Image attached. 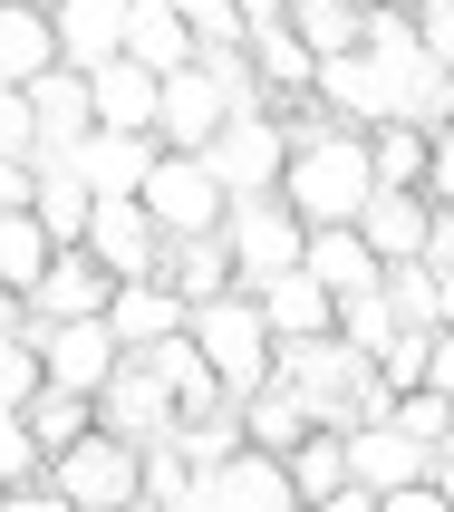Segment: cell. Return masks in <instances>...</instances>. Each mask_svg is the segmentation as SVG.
Instances as JSON below:
<instances>
[{
  "mask_svg": "<svg viewBox=\"0 0 454 512\" xmlns=\"http://www.w3.org/2000/svg\"><path fill=\"white\" fill-rule=\"evenodd\" d=\"M310 97H319V107H329V116H339V126H358V136L397 116V87H387V68H377L368 49H348V58H319Z\"/></svg>",
  "mask_w": 454,
  "mask_h": 512,
  "instance_id": "7c38bea8",
  "label": "cell"
},
{
  "mask_svg": "<svg viewBox=\"0 0 454 512\" xmlns=\"http://www.w3.org/2000/svg\"><path fill=\"white\" fill-rule=\"evenodd\" d=\"M0 155L39 165V116H29V87H0Z\"/></svg>",
  "mask_w": 454,
  "mask_h": 512,
  "instance_id": "b9f144b4",
  "label": "cell"
},
{
  "mask_svg": "<svg viewBox=\"0 0 454 512\" xmlns=\"http://www.w3.org/2000/svg\"><path fill=\"white\" fill-rule=\"evenodd\" d=\"M281 464H290V493H300V512L329 503V493H348V426H310Z\"/></svg>",
  "mask_w": 454,
  "mask_h": 512,
  "instance_id": "83f0119b",
  "label": "cell"
},
{
  "mask_svg": "<svg viewBox=\"0 0 454 512\" xmlns=\"http://www.w3.org/2000/svg\"><path fill=\"white\" fill-rule=\"evenodd\" d=\"M426 484H435V493H445V503H454V435H445V445H435V455H426Z\"/></svg>",
  "mask_w": 454,
  "mask_h": 512,
  "instance_id": "681fc988",
  "label": "cell"
},
{
  "mask_svg": "<svg viewBox=\"0 0 454 512\" xmlns=\"http://www.w3.org/2000/svg\"><path fill=\"white\" fill-rule=\"evenodd\" d=\"M223 252H232V281L261 290V281H281V271H300L310 223H300L281 194H252V203H232V213H223Z\"/></svg>",
  "mask_w": 454,
  "mask_h": 512,
  "instance_id": "277c9868",
  "label": "cell"
},
{
  "mask_svg": "<svg viewBox=\"0 0 454 512\" xmlns=\"http://www.w3.org/2000/svg\"><path fill=\"white\" fill-rule=\"evenodd\" d=\"M97 426L126 435V445H155L174 426V387L155 377V358H116V377L97 387Z\"/></svg>",
  "mask_w": 454,
  "mask_h": 512,
  "instance_id": "30bf717a",
  "label": "cell"
},
{
  "mask_svg": "<svg viewBox=\"0 0 454 512\" xmlns=\"http://www.w3.org/2000/svg\"><path fill=\"white\" fill-rule=\"evenodd\" d=\"M426 455H435V445H416V435L387 426V416L348 426V484H358V493H406V484H426Z\"/></svg>",
  "mask_w": 454,
  "mask_h": 512,
  "instance_id": "4fadbf2b",
  "label": "cell"
},
{
  "mask_svg": "<svg viewBox=\"0 0 454 512\" xmlns=\"http://www.w3.org/2000/svg\"><path fill=\"white\" fill-rule=\"evenodd\" d=\"M49 484L68 493L78 512H126L145 493V445H126V435H107V426H87L68 455H49Z\"/></svg>",
  "mask_w": 454,
  "mask_h": 512,
  "instance_id": "3957f363",
  "label": "cell"
},
{
  "mask_svg": "<svg viewBox=\"0 0 454 512\" xmlns=\"http://www.w3.org/2000/svg\"><path fill=\"white\" fill-rule=\"evenodd\" d=\"M377 512H454L435 484H406V493H377Z\"/></svg>",
  "mask_w": 454,
  "mask_h": 512,
  "instance_id": "c3c4849f",
  "label": "cell"
},
{
  "mask_svg": "<svg viewBox=\"0 0 454 512\" xmlns=\"http://www.w3.org/2000/svg\"><path fill=\"white\" fill-rule=\"evenodd\" d=\"M310 512H377V493H358V484H348V493H329V503H310Z\"/></svg>",
  "mask_w": 454,
  "mask_h": 512,
  "instance_id": "816d5d0a",
  "label": "cell"
},
{
  "mask_svg": "<svg viewBox=\"0 0 454 512\" xmlns=\"http://www.w3.org/2000/svg\"><path fill=\"white\" fill-rule=\"evenodd\" d=\"M165 290L184 300V310H203V300H223L232 281V252H223V232H194V242H165Z\"/></svg>",
  "mask_w": 454,
  "mask_h": 512,
  "instance_id": "d4e9b609",
  "label": "cell"
},
{
  "mask_svg": "<svg viewBox=\"0 0 454 512\" xmlns=\"http://www.w3.org/2000/svg\"><path fill=\"white\" fill-rule=\"evenodd\" d=\"M435 329H454V261L435 271Z\"/></svg>",
  "mask_w": 454,
  "mask_h": 512,
  "instance_id": "f907efd6",
  "label": "cell"
},
{
  "mask_svg": "<svg viewBox=\"0 0 454 512\" xmlns=\"http://www.w3.org/2000/svg\"><path fill=\"white\" fill-rule=\"evenodd\" d=\"M174 20L194 29V49H242V39H252L232 0H174Z\"/></svg>",
  "mask_w": 454,
  "mask_h": 512,
  "instance_id": "f35d334b",
  "label": "cell"
},
{
  "mask_svg": "<svg viewBox=\"0 0 454 512\" xmlns=\"http://www.w3.org/2000/svg\"><path fill=\"white\" fill-rule=\"evenodd\" d=\"M155 155H165L155 136H107V126H97V136H87L68 165H78V184H87L97 203H136V194H145V174H155Z\"/></svg>",
  "mask_w": 454,
  "mask_h": 512,
  "instance_id": "e0dca14e",
  "label": "cell"
},
{
  "mask_svg": "<svg viewBox=\"0 0 454 512\" xmlns=\"http://www.w3.org/2000/svg\"><path fill=\"white\" fill-rule=\"evenodd\" d=\"M426 213H435V203L406 194V184H377V194L358 203V242L377 252V271H397V261L426 252Z\"/></svg>",
  "mask_w": 454,
  "mask_h": 512,
  "instance_id": "ac0fdd59",
  "label": "cell"
},
{
  "mask_svg": "<svg viewBox=\"0 0 454 512\" xmlns=\"http://www.w3.org/2000/svg\"><path fill=\"white\" fill-rule=\"evenodd\" d=\"M29 348H39V377L68 387V397H97L116 377V358H126L107 319H29Z\"/></svg>",
  "mask_w": 454,
  "mask_h": 512,
  "instance_id": "8992f818",
  "label": "cell"
},
{
  "mask_svg": "<svg viewBox=\"0 0 454 512\" xmlns=\"http://www.w3.org/2000/svg\"><path fill=\"white\" fill-rule=\"evenodd\" d=\"M387 426H406L416 445H445V435H454V397H435V387H406V397H387Z\"/></svg>",
  "mask_w": 454,
  "mask_h": 512,
  "instance_id": "8d00e7d4",
  "label": "cell"
},
{
  "mask_svg": "<svg viewBox=\"0 0 454 512\" xmlns=\"http://www.w3.org/2000/svg\"><path fill=\"white\" fill-rule=\"evenodd\" d=\"M126 20H136V0H49V29H58V68H107L126 58Z\"/></svg>",
  "mask_w": 454,
  "mask_h": 512,
  "instance_id": "8fae6325",
  "label": "cell"
},
{
  "mask_svg": "<svg viewBox=\"0 0 454 512\" xmlns=\"http://www.w3.org/2000/svg\"><path fill=\"white\" fill-rule=\"evenodd\" d=\"M29 416V435H39V455H68L87 426H97V397H68V387H39V397L20 406Z\"/></svg>",
  "mask_w": 454,
  "mask_h": 512,
  "instance_id": "1f68e13d",
  "label": "cell"
},
{
  "mask_svg": "<svg viewBox=\"0 0 454 512\" xmlns=\"http://www.w3.org/2000/svg\"><path fill=\"white\" fill-rule=\"evenodd\" d=\"M184 339L203 348V377H213L223 397H261V387H271V368H281V339L261 329V300H252V290L203 300V310L184 319Z\"/></svg>",
  "mask_w": 454,
  "mask_h": 512,
  "instance_id": "7a4b0ae2",
  "label": "cell"
},
{
  "mask_svg": "<svg viewBox=\"0 0 454 512\" xmlns=\"http://www.w3.org/2000/svg\"><path fill=\"white\" fill-rule=\"evenodd\" d=\"M174 493H194V455H184L174 435H155V445H145V493H136V512L174 503Z\"/></svg>",
  "mask_w": 454,
  "mask_h": 512,
  "instance_id": "d590c367",
  "label": "cell"
},
{
  "mask_svg": "<svg viewBox=\"0 0 454 512\" xmlns=\"http://www.w3.org/2000/svg\"><path fill=\"white\" fill-rule=\"evenodd\" d=\"M203 493H213V512H300L290 464L261 455V445H242V455H223V464H203Z\"/></svg>",
  "mask_w": 454,
  "mask_h": 512,
  "instance_id": "5bb4252c",
  "label": "cell"
},
{
  "mask_svg": "<svg viewBox=\"0 0 454 512\" xmlns=\"http://www.w3.org/2000/svg\"><path fill=\"white\" fill-rule=\"evenodd\" d=\"M281 29L310 58H348L358 39H368V10H358V0H281Z\"/></svg>",
  "mask_w": 454,
  "mask_h": 512,
  "instance_id": "484cf974",
  "label": "cell"
},
{
  "mask_svg": "<svg viewBox=\"0 0 454 512\" xmlns=\"http://www.w3.org/2000/svg\"><path fill=\"white\" fill-rule=\"evenodd\" d=\"M39 474H49V455H39L29 416H0V493H10V484H39Z\"/></svg>",
  "mask_w": 454,
  "mask_h": 512,
  "instance_id": "ab89813d",
  "label": "cell"
},
{
  "mask_svg": "<svg viewBox=\"0 0 454 512\" xmlns=\"http://www.w3.org/2000/svg\"><path fill=\"white\" fill-rule=\"evenodd\" d=\"M87 261L107 271V281H165V232L145 203H97L87 213Z\"/></svg>",
  "mask_w": 454,
  "mask_h": 512,
  "instance_id": "9c48e42d",
  "label": "cell"
},
{
  "mask_svg": "<svg viewBox=\"0 0 454 512\" xmlns=\"http://www.w3.org/2000/svg\"><path fill=\"white\" fill-rule=\"evenodd\" d=\"M39 387H49V377H39V348H29V329H0V416H20Z\"/></svg>",
  "mask_w": 454,
  "mask_h": 512,
  "instance_id": "e575fe53",
  "label": "cell"
},
{
  "mask_svg": "<svg viewBox=\"0 0 454 512\" xmlns=\"http://www.w3.org/2000/svg\"><path fill=\"white\" fill-rule=\"evenodd\" d=\"M203 155H213V174H223V194H232V203L281 194V174H290V126H281V116H232V126L203 145Z\"/></svg>",
  "mask_w": 454,
  "mask_h": 512,
  "instance_id": "52a82bcc",
  "label": "cell"
},
{
  "mask_svg": "<svg viewBox=\"0 0 454 512\" xmlns=\"http://www.w3.org/2000/svg\"><path fill=\"white\" fill-rule=\"evenodd\" d=\"M252 300H261V329H271V339H281V348L339 339V300H329V290H319L310 271H281V281H261Z\"/></svg>",
  "mask_w": 454,
  "mask_h": 512,
  "instance_id": "2e32d148",
  "label": "cell"
},
{
  "mask_svg": "<svg viewBox=\"0 0 454 512\" xmlns=\"http://www.w3.org/2000/svg\"><path fill=\"white\" fill-rule=\"evenodd\" d=\"M29 194H39V165L0 155V213H29Z\"/></svg>",
  "mask_w": 454,
  "mask_h": 512,
  "instance_id": "f6af8a7d",
  "label": "cell"
},
{
  "mask_svg": "<svg viewBox=\"0 0 454 512\" xmlns=\"http://www.w3.org/2000/svg\"><path fill=\"white\" fill-rule=\"evenodd\" d=\"M155 512H213V493H203V474H194V493H174V503H155Z\"/></svg>",
  "mask_w": 454,
  "mask_h": 512,
  "instance_id": "db71d44e",
  "label": "cell"
},
{
  "mask_svg": "<svg viewBox=\"0 0 454 512\" xmlns=\"http://www.w3.org/2000/svg\"><path fill=\"white\" fill-rule=\"evenodd\" d=\"M426 203L454 213V126H435V155H426Z\"/></svg>",
  "mask_w": 454,
  "mask_h": 512,
  "instance_id": "7bdbcfd3",
  "label": "cell"
},
{
  "mask_svg": "<svg viewBox=\"0 0 454 512\" xmlns=\"http://www.w3.org/2000/svg\"><path fill=\"white\" fill-rule=\"evenodd\" d=\"M358 10H387V0H358Z\"/></svg>",
  "mask_w": 454,
  "mask_h": 512,
  "instance_id": "9f6ffc18",
  "label": "cell"
},
{
  "mask_svg": "<svg viewBox=\"0 0 454 512\" xmlns=\"http://www.w3.org/2000/svg\"><path fill=\"white\" fill-rule=\"evenodd\" d=\"M155 68H136V58H107V68H87V107H97V126L107 136H155Z\"/></svg>",
  "mask_w": 454,
  "mask_h": 512,
  "instance_id": "ffe728a7",
  "label": "cell"
},
{
  "mask_svg": "<svg viewBox=\"0 0 454 512\" xmlns=\"http://www.w3.org/2000/svg\"><path fill=\"white\" fill-rule=\"evenodd\" d=\"M242 58H252V78H261V107H290V97H310V78H319V58L300 49L281 20H261L252 39H242Z\"/></svg>",
  "mask_w": 454,
  "mask_h": 512,
  "instance_id": "603a6c76",
  "label": "cell"
},
{
  "mask_svg": "<svg viewBox=\"0 0 454 512\" xmlns=\"http://www.w3.org/2000/svg\"><path fill=\"white\" fill-rule=\"evenodd\" d=\"M49 252H58V242L39 232V213H0V281L20 290V300L39 290V271H49Z\"/></svg>",
  "mask_w": 454,
  "mask_h": 512,
  "instance_id": "d6a6232c",
  "label": "cell"
},
{
  "mask_svg": "<svg viewBox=\"0 0 454 512\" xmlns=\"http://www.w3.org/2000/svg\"><path fill=\"white\" fill-rule=\"evenodd\" d=\"M126 58L136 68H155V78H174V68H194V29L174 20V0H136V20H126Z\"/></svg>",
  "mask_w": 454,
  "mask_h": 512,
  "instance_id": "4316f807",
  "label": "cell"
},
{
  "mask_svg": "<svg viewBox=\"0 0 454 512\" xmlns=\"http://www.w3.org/2000/svg\"><path fill=\"white\" fill-rule=\"evenodd\" d=\"M184 319H194V310H184L165 281H116V290H107V329H116V348H126V358H145L155 339H174Z\"/></svg>",
  "mask_w": 454,
  "mask_h": 512,
  "instance_id": "44dd1931",
  "label": "cell"
},
{
  "mask_svg": "<svg viewBox=\"0 0 454 512\" xmlns=\"http://www.w3.org/2000/svg\"><path fill=\"white\" fill-rule=\"evenodd\" d=\"M300 271H310L329 300H358V290L387 281V271H377V252L358 242V223H319V232H310V252H300Z\"/></svg>",
  "mask_w": 454,
  "mask_h": 512,
  "instance_id": "7402d4cb",
  "label": "cell"
},
{
  "mask_svg": "<svg viewBox=\"0 0 454 512\" xmlns=\"http://www.w3.org/2000/svg\"><path fill=\"white\" fill-rule=\"evenodd\" d=\"M416 261H426V271H445V261H454V213H445V203L426 213V252H416Z\"/></svg>",
  "mask_w": 454,
  "mask_h": 512,
  "instance_id": "bcb514c9",
  "label": "cell"
},
{
  "mask_svg": "<svg viewBox=\"0 0 454 512\" xmlns=\"http://www.w3.org/2000/svg\"><path fill=\"white\" fill-rule=\"evenodd\" d=\"M242 10V29H261V20H281V0H232Z\"/></svg>",
  "mask_w": 454,
  "mask_h": 512,
  "instance_id": "11a10c76",
  "label": "cell"
},
{
  "mask_svg": "<svg viewBox=\"0 0 454 512\" xmlns=\"http://www.w3.org/2000/svg\"><path fill=\"white\" fill-rule=\"evenodd\" d=\"M406 20H416V49L454 78V0H406Z\"/></svg>",
  "mask_w": 454,
  "mask_h": 512,
  "instance_id": "60d3db41",
  "label": "cell"
},
{
  "mask_svg": "<svg viewBox=\"0 0 454 512\" xmlns=\"http://www.w3.org/2000/svg\"><path fill=\"white\" fill-rule=\"evenodd\" d=\"M29 213H39V232L68 252V242H87V213H97V194L78 184V165H39V194H29Z\"/></svg>",
  "mask_w": 454,
  "mask_h": 512,
  "instance_id": "f1b7e54d",
  "label": "cell"
},
{
  "mask_svg": "<svg viewBox=\"0 0 454 512\" xmlns=\"http://www.w3.org/2000/svg\"><path fill=\"white\" fill-rule=\"evenodd\" d=\"M29 10H49V0H29Z\"/></svg>",
  "mask_w": 454,
  "mask_h": 512,
  "instance_id": "6f0895ef",
  "label": "cell"
},
{
  "mask_svg": "<svg viewBox=\"0 0 454 512\" xmlns=\"http://www.w3.org/2000/svg\"><path fill=\"white\" fill-rule=\"evenodd\" d=\"M310 426H319V416H310L300 397H290L281 377H271L261 397H242V445H261V455H290V445H300Z\"/></svg>",
  "mask_w": 454,
  "mask_h": 512,
  "instance_id": "f546056e",
  "label": "cell"
},
{
  "mask_svg": "<svg viewBox=\"0 0 454 512\" xmlns=\"http://www.w3.org/2000/svg\"><path fill=\"white\" fill-rule=\"evenodd\" d=\"M0 329H29V300H20L10 281H0Z\"/></svg>",
  "mask_w": 454,
  "mask_h": 512,
  "instance_id": "f5cc1de1",
  "label": "cell"
},
{
  "mask_svg": "<svg viewBox=\"0 0 454 512\" xmlns=\"http://www.w3.org/2000/svg\"><path fill=\"white\" fill-rule=\"evenodd\" d=\"M29 116H39V165H68V155L97 136V107H87V78H78V68L29 78Z\"/></svg>",
  "mask_w": 454,
  "mask_h": 512,
  "instance_id": "9a60e30c",
  "label": "cell"
},
{
  "mask_svg": "<svg viewBox=\"0 0 454 512\" xmlns=\"http://www.w3.org/2000/svg\"><path fill=\"white\" fill-rule=\"evenodd\" d=\"M58 68V29L49 10H29V0H0V87H29Z\"/></svg>",
  "mask_w": 454,
  "mask_h": 512,
  "instance_id": "cb8c5ba5",
  "label": "cell"
},
{
  "mask_svg": "<svg viewBox=\"0 0 454 512\" xmlns=\"http://www.w3.org/2000/svg\"><path fill=\"white\" fill-rule=\"evenodd\" d=\"M0 512H78V503H68V493L39 474V484H10V493H0Z\"/></svg>",
  "mask_w": 454,
  "mask_h": 512,
  "instance_id": "ee69618b",
  "label": "cell"
},
{
  "mask_svg": "<svg viewBox=\"0 0 454 512\" xmlns=\"http://www.w3.org/2000/svg\"><path fill=\"white\" fill-rule=\"evenodd\" d=\"M377 194V165H368V136L358 126H329V136L290 145V174H281V203L300 223H358V203Z\"/></svg>",
  "mask_w": 454,
  "mask_h": 512,
  "instance_id": "6da1fadb",
  "label": "cell"
},
{
  "mask_svg": "<svg viewBox=\"0 0 454 512\" xmlns=\"http://www.w3.org/2000/svg\"><path fill=\"white\" fill-rule=\"evenodd\" d=\"M377 290H387V310H397L406 329H435V271H426V261H397Z\"/></svg>",
  "mask_w": 454,
  "mask_h": 512,
  "instance_id": "74e56055",
  "label": "cell"
},
{
  "mask_svg": "<svg viewBox=\"0 0 454 512\" xmlns=\"http://www.w3.org/2000/svg\"><path fill=\"white\" fill-rule=\"evenodd\" d=\"M426 387H435V397H454V329H435V339H426Z\"/></svg>",
  "mask_w": 454,
  "mask_h": 512,
  "instance_id": "7dc6e473",
  "label": "cell"
},
{
  "mask_svg": "<svg viewBox=\"0 0 454 512\" xmlns=\"http://www.w3.org/2000/svg\"><path fill=\"white\" fill-rule=\"evenodd\" d=\"M232 126V97L213 87V68H174L165 87H155V145H174V155H203V145Z\"/></svg>",
  "mask_w": 454,
  "mask_h": 512,
  "instance_id": "ba28073f",
  "label": "cell"
},
{
  "mask_svg": "<svg viewBox=\"0 0 454 512\" xmlns=\"http://www.w3.org/2000/svg\"><path fill=\"white\" fill-rule=\"evenodd\" d=\"M126 512H136V503H126Z\"/></svg>",
  "mask_w": 454,
  "mask_h": 512,
  "instance_id": "680465c9",
  "label": "cell"
},
{
  "mask_svg": "<svg viewBox=\"0 0 454 512\" xmlns=\"http://www.w3.org/2000/svg\"><path fill=\"white\" fill-rule=\"evenodd\" d=\"M339 339H348V348H358V358L377 368V358H387V348L406 339V319L387 310V290H358V300H339Z\"/></svg>",
  "mask_w": 454,
  "mask_h": 512,
  "instance_id": "836d02e7",
  "label": "cell"
},
{
  "mask_svg": "<svg viewBox=\"0 0 454 512\" xmlns=\"http://www.w3.org/2000/svg\"><path fill=\"white\" fill-rule=\"evenodd\" d=\"M107 271L87 261V242H68V252H49V271H39V290H29V319H107Z\"/></svg>",
  "mask_w": 454,
  "mask_h": 512,
  "instance_id": "d6986e66",
  "label": "cell"
},
{
  "mask_svg": "<svg viewBox=\"0 0 454 512\" xmlns=\"http://www.w3.org/2000/svg\"><path fill=\"white\" fill-rule=\"evenodd\" d=\"M426 155H435L426 126H406V116L368 126V165H377V184H406V194H426Z\"/></svg>",
  "mask_w": 454,
  "mask_h": 512,
  "instance_id": "4dcf8cb0",
  "label": "cell"
},
{
  "mask_svg": "<svg viewBox=\"0 0 454 512\" xmlns=\"http://www.w3.org/2000/svg\"><path fill=\"white\" fill-rule=\"evenodd\" d=\"M145 213H155V232L165 242H194V232H223V213H232V194H223V174H213V155H155V174H145Z\"/></svg>",
  "mask_w": 454,
  "mask_h": 512,
  "instance_id": "5b68a950",
  "label": "cell"
}]
</instances>
